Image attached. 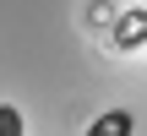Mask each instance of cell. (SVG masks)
Listing matches in <instances>:
<instances>
[{
  "label": "cell",
  "instance_id": "obj_1",
  "mask_svg": "<svg viewBox=\"0 0 147 136\" xmlns=\"http://www.w3.org/2000/svg\"><path fill=\"white\" fill-rule=\"evenodd\" d=\"M136 131V120H131V109H104L93 125H87V136H131Z\"/></svg>",
  "mask_w": 147,
  "mask_h": 136
},
{
  "label": "cell",
  "instance_id": "obj_2",
  "mask_svg": "<svg viewBox=\"0 0 147 136\" xmlns=\"http://www.w3.org/2000/svg\"><path fill=\"white\" fill-rule=\"evenodd\" d=\"M0 136H22V109L16 104H0Z\"/></svg>",
  "mask_w": 147,
  "mask_h": 136
}]
</instances>
